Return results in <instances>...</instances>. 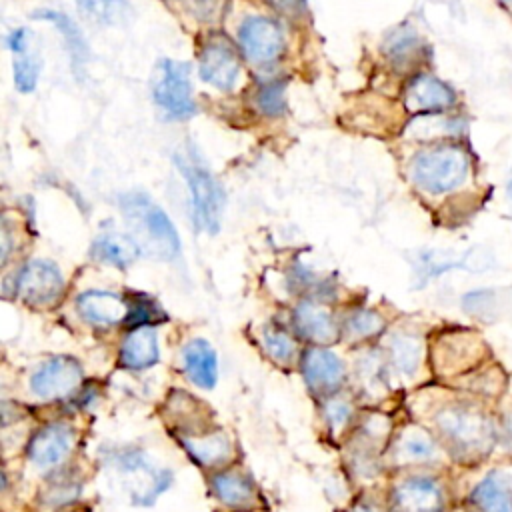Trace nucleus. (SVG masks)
I'll return each mask as SVG.
<instances>
[{
	"mask_svg": "<svg viewBox=\"0 0 512 512\" xmlns=\"http://www.w3.org/2000/svg\"><path fill=\"white\" fill-rule=\"evenodd\" d=\"M122 214L132 228V238L150 254L170 260L180 252V238L166 212L146 194L130 192L120 198Z\"/></svg>",
	"mask_w": 512,
	"mask_h": 512,
	"instance_id": "f257e3e1",
	"label": "nucleus"
},
{
	"mask_svg": "<svg viewBox=\"0 0 512 512\" xmlns=\"http://www.w3.org/2000/svg\"><path fill=\"white\" fill-rule=\"evenodd\" d=\"M412 180L428 194H446L468 178L470 156L454 144H440L422 150L412 160Z\"/></svg>",
	"mask_w": 512,
	"mask_h": 512,
	"instance_id": "f03ea898",
	"label": "nucleus"
},
{
	"mask_svg": "<svg viewBox=\"0 0 512 512\" xmlns=\"http://www.w3.org/2000/svg\"><path fill=\"white\" fill-rule=\"evenodd\" d=\"M176 164L188 182L196 226L210 234H216L220 228V218L224 208V192L218 180L210 174V170L202 162H198L194 154L180 152L176 156Z\"/></svg>",
	"mask_w": 512,
	"mask_h": 512,
	"instance_id": "7ed1b4c3",
	"label": "nucleus"
},
{
	"mask_svg": "<svg viewBox=\"0 0 512 512\" xmlns=\"http://www.w3.org/2000/svg\"><path fill=\"white\" fill-rule=\"evenodd\" d=\"M152 92L156 104L172 118H188L196 110L188 66L184 62L164 58L158 66Z\"/></svg>",
	"mask_w": 512,
	"mask_h": 512,
	"instance_id": "20e7f679",
	"label": "nucleus"
},
{
	"mask_svg": "<svg viewBox=\"0 0 512 512\" xmlns=\"http://www.w3.org/2000/svg\"><path fill=\"white\" fill-rule=\"evenodd\" d=\"M14 292L28 306H52L64 292V278L52 262L32 260L18 272Z\"/></svg>",
	"mask_w": 512,
	"mask_h": 512,
	"instance_id": "39448f33",
	"label": "nucleus"
},
{
	"mask_svg": "<svg viewBox=\"0 0 512 512\" xmlns=\"http://www.w3.org/2000/svg\"><path fill=\"white\" fill-rule=\"evenodd\" d=\"M438 426L450 444L462 452H482L490 444L488 420L470 408H448L438 416Z\"/></svg>",
	"mask_w": 512,
	"mask_h": 512,
	"instance_id": "423d86ee",
	"label": "nucleus"
},
{
	"mask_svg": "<svg viewBox=\"0 0 512 512\" xmlns=\"http://www.w3.org/2000/svg\"><path fill=\"white\" fill-rule=\"evenodd\" d=\"M200 78L218 90H230L240 76V60L234 46L224 36L208 38L198 58Z\"/></svg>",
	"mask_w": 512,
	"mask_h": 512,
	"instance_id": "0eeeda50",
	"label": "nucleus"
},
{
	"mask_svg": "<svg viewBox=\"0 0 512 512\" xmlns=\"http://www.w3.org/2000/svg\"><path fill=\"white\" fill-rule=\"evenodd\" d=\"M238 40L242 52L260 66L276 62L284 52V36L280 26L264 16L246 18L238 30Z\"/></svg>",
	"mask_w": 512,
	"mask_h": 512,
	"instance_id": "6e6552de",
	"label": "nucleus"
},
{
	"mask_svg": "<svg viewBox=\"0 0 512 512\" xmlns=\"http://www.w3.org/2000/svg\"><path fill=\"white\" fill-rule=\"evenodd\" d=\"M82 380V366L70 356H54L44 362L30 378V388L36 396L56 400L70 394Z\"/></svg>",
	"mask_w": 512,
	"mask_h": 512,
	"instance_id": "1a4fd4ad",
	"label": "nucleus"
},
{
	"mask_svg": "<svg viewBox=\"0 0 512 512\" xmlns=\"http://www.w3.org/2000/svg\"><path fill=\"white\" fill-rule=\"evenodd\" d=\"M456 104V92L436 76L418 74L404 90V106L416 114L444 112Z\"/></svg>",
	"mask_w": 512,
	"mask_h": 512,
	"instance_id": "9d476101",
	"label": "nucleus"
},
{
	"mask_svg": "<svg viewBox=\"0 0 512 512\" xmlns=\"http://www.w3.org/2000/svg\"><path fill=\"white\" fill-rule=\"evenodd\" d=\"M302 374L312 392L326 396L340 388L344 380V364L330 350L310 348L302 356Z\"/></svg>",
	"mask_w": 512,
	"mask_h": 512,
	"instance_id": "9b49d317",
	"label": "nucleus"
},
{
	"mask_svg": "<svg viewBox=\"0 0 512 512\" xmlns=\"http://www.w3.org/2000/svg\"><path fill=\"white\" fill-rule=\"evenodd\" d=\"M396 512H442L444 498L442 490L434 480L408 478L394 490Z\"/></svg>",
	"mask_w": 512,
	"mask_h": 512,
	"instance_id": "f8f14e48",
	"label": "nucleus"
},
{
	"mask_svg": "<svg viewBox=\"0 0 512 512\" xmlns=\"http://www.w3.org/2000/svg\"><path fill=\"white\" fill-rule=\"evenodd\" d=\"M76 308L80 316L94 326H110L122 320L126 322L128 316V302L122 296L106 290L82 292L76 300Z\"/></svg>",
	"mask_w": 512,
	"mask_h": 512,
	"instance_id": "ddd939ff",
	"label": "nucleus"
},
{
	"mask_svg": "<svg viewBox=\"0 0 512 512\" xmlns=\"http://www.w3.org/2000/svg\"><path fill=\"white\" fill-rule=\"evenodd\" d=\"M72 448V432L62 424H50L38 430L28 442V458L40 466H56L60 464Z\"/></svg>",
	"mask_w": 512,
	"mask_h": 512,
	"instance_id": "4468645a",
	"label": "nucleus"
},
{
	"mask_svg": "<svg viewBox=\"0 0 512 512\" xmlns=\"http://www.w3.org/2000/svg\"><path fill=\"white\" fill-rule=\"evenodd\" d=\"M160 358L156 332L150 326L134 328L126 334L120 346V364L130 370H144Z\"/></svg>",
	"mask_w": 512,
	"mask_h": 512,
	"instance_id": "2eb2a0df",
	"label": "nucleus"
},
{
	"mask_svg": "<svg viewBox=\"0 0 512 512\" xmlns=\"http://www.w3.org/2000/svg\"><path fill=\"white\" fill-rule=\"evenodd\" d=\"M182 360H184V370L188 378L200 386V388H214L218 380V360L214 348L202 340L194 338L190 340L184 350H182Z\"/></svg>",
	"mask_w": 512,
	"mask_h": 512,
	"instance_id": "dca6fc26",
	"label": "nucleus"
},
{
	"mask_svg": "<svg viewBox=\"0 0 512 512\" xmlns=\"http://www.w3.org/2000/svg\"><path fill=\"white\" fill-rule=\"evenodd\" d=\"M294 322L302 336H306L308 340L318 342V344H330L338 336L332 314L314 302H302L296 308Z\"/></svg>",
	"mask_w": 512,
	"mask_h": 512,
	"instance_id": "f3484780",
	"label": "nucleus"
},
{
	"mask_svg": "<svg viewBox=\"0 0 512 512\" xmlns=\"http://www.w3.org/2000/svg\"><path fill=\"white\" fill-rule=\"evenodd\" d=\"M140 246L132 236L108 232L94 240L92 244V258L116 268H126L138 258Z\"/></svg>",
	"mask_w": 512,
	"mask_h": 512,
	"instance_id": "a211bd4d",
	"label": "nucleus"
},
{
	"mask_svg": "<svg viewBox=\"0 0 512 512\" xmlns=\"http://www.w3.org/2000/svg\"><path fill=\"white\" fill-rule=\"evenodd\" d=\"M470 502L474 512H512V494L496 476L482 480L470 494Z\"/></svg>",
	"mask_w": 512,
	"mask_h": 512,
	"instance_id": "6ab92c4d",
	"label": "nucleus"
},
{
	"mask_svg": "<svg viewBox=\"0 0 512 512\" xmlns=\"http://www.w3.org/2000/svg\"><path fill=\"white\" fill-rule=\"evenodd\" d=\"M214 494L228 506H244L254 498V486L238 472H222L212 476Z\"/></svg>",
	"mask_w": 512,
	"mask_h": 512,
	"instance_id": "aec40b11",
	"label": "nucleus"
},
{
	"mask_svg": "<svg viewBox=\"0 0 512 512\" xmlns=\"http://www.w3.org/2000/svg\"><path fill=\"white\" fill-rule=\"evenodd\" d=\"M32 18L48 20L60 30V34L66 40V48H68L74 64H82L88 58V48H86V42L82 38L80 28L66 14H62L58 10H38V12L32 14Z\"/></svg>",
	"mask_w": 512,
	"mask_h": 512,
	"instance_id": "412c9836",
	"label": "nucleus"
},
{
	"mask_svg": "<svg viewBox=\"0 0 512 512\" xmlns=\"http://www.w3.org/2000/svg\"><path fill=\"white\" fill-rule=\"evenodd\" d=\"M386 52H388V58L398 68L410 66V64H414L418 60L420 38L412 30H408V28L396 30V34L386 44Z\"/></svg>",
	"mask_w": 512,
	"mask_h": 512,
	"instance_id": "4be33fe9",
	"label": "nucleus"
},
{
	"mask_svg": "<svg viewBox=\"0 0 512 512\" xmlns=\"http://www.w3.org/2000/svg\"><path fill=\"white\" fill-rule=\"evenodd\" d=\"M184 446L202 464H214V462L222 460L230 452L228 440L222 434H210L206 438L184 440Z\"/></svg>",
	"mask_w": 512,
	"mask_h": 512,
	"instance_id": "5701e85b",
	"label": "nucleus"
},
{
	"mask_svg": "<svg viewBox=\"0 0 512 512\" xmlns=\"http://www.w3.org/2000/svg\"><path fill=\"white\" fill-rule=\"evenodd\" d=\"M162 318H164L162 310L152 300H148L146 296H138L136 300L128 302L126 324H130V326L140 328V326H148L152 322H158Z\"/></svg>",
	"mask_w": 512,
	"mask_h": 512,
	"instance_id": "b1692460",
	"label": "nucleus"
},
{
	"mask_svg": "<svg viewBox=\"0 0 512 512\" xmlns=\"http://www.w3.org/2000/svg\"><path fill=\"white\" fill-rule=\"evenodd\" d=\"M256 104L262 114L266 116H278L286 108V98H284V82H270L262 86L256 94Z\"/></svg>",
	"mask_w": 512,
	"mask_h": 512,
	"instance_id": "393cba45",
	"label": "nucleus"
},
{
	"mask_svg": "<svg viewBox=\"0 0 512 512\" xmlns=\"http://www.w3.org/2000/svg\"><path fill=\"white\" fill-rule=\"evenodd\" d=\"M348 334L354 338H370L384 328L382 318L372 310H358L348 318Z\"/></svg>",
	"mask_w": 512,
	"mask_h": 512,
	"instance_id": "a878e982",
	"label": "nucleus"
},
{
	"mask_svg": "<svg viewBox=\"0 0 512 512\" xmlns=\"http://www.w3.org/2000/svg\"><path fill=\"white\" fill-rule=\"evenodd\" d=\"M264 348L278 362L292 360V356L296 352V344L292 342V338L286 332L276 330V328L264 330Z\"/></svg>",
	"mask_w": 512,
	"mask_h": 512,
	"instance_id": "bb28decb",
	"label": "nucleus"
},
{
	"mask_svg": "<svg viewBox=\"0 0 512 512\" xmlns=\"http://www.w3.org/2000/svg\"><path fill=\"white\" fill-rule=\"evenodd\" d=\"M392 356H394L396 366L402 372H412L416 368V364H418V358H420L418 342L414 338H408V336L394 338V342H392Z\"/></svg>",
	"mask_w": 512,
	"mask_h": 512,
	"instance_id": "cd10ccee",
	"label": "nucleus"
},
{
	"mask_svg": "<svg viewBox=\"0 0 512 512\" xmlns=\"http://www.w3.org/2000/svg\"><path fill=\"white\" fill-rule=\"evenodd\" d=\"M40 74V62L30 56H20L14 62V84L20 92H32Z\"/></svg>",
	"mask_w": 512,
	"mask_h": 512,
	"instance_id": "c85d7f7f",
	"label": "nucleus"
},
{
	"mask_svg": "<svg viewBox=\"0 0 512 512\" xmlns=\"http://www.w3.org/2000/svg\"><path fill=\"white\" fill-rule=\"evenodd\" d=\"M402 452L410 458H428L432 456L434 452V444L432 440L420 432V430H410L404 438H402V444H400Z\"/></svg>",
	"mask_w": 512,
	"mask_h": 512,
	"instance_id": "c756f323",
	"label": "nucleus"
},
{
	"mask_svg": "<svg viewBox=\"0 0 512 512\" xmlns=\"http://www.w3.org/2000/svg\"><path fill=\"white\" fill-rule=\"evenodd\" d=\"M326 416H328V420L332 422V426L338 428V426H342V424L348 420V416H350V406H348L344 400H332V402L326 406Z\"/></svg>",
	"mask_w": 512,
	"mask_h": 512,
	"instance_id": "7c9ffc66",
	"label": "nucleus"
},
{
	"mask_svg": "<svg viewBox=\"0 0 512 512\" xmlns=\"http://www.w3.org/2000/svg\"><path fill=\"white\" fill-rule=\"evenodd\" d=\"M26 36H28V30H26V28L14 30V32L8 36V40H6L8 48H10L14 54H22L24 48H26V42H28Z\"/></svg>",
	"mask_w": 512,
	"mask_h": 512,
	"instance_id": "2f4dec72",
	"label": "nucleus"
},
{
	"mask_svg": "<svg viewBox=\"0 0 512 512\" xmlns=\"http://www.w3.org/2000/svg\"><path fill=\"white\" fill-rule=\"evenodd\" d=\"M264 2L284 14H296L304 6V0H264Z\"/></svg>",
	"mask_w": 512,
	"mask_h": 512,
	"instance_id": "473e14b6",
	"label": "nucleus"
},
{
	"mask_svg": "<svg viewBox=\"0 0 512 512\" xmlns=\"http://www.w3.org/2000/svg\"><path fill=\"white\" fill-rule=\"evenodd\" d=\"M352 512H376V510H372L370 506H356Z\"/></svg>",
	"mask_w": 512,
	"mask_h": 512,
	"instance_id": "72a5a7b5",
	"label": "nucleus"
},
{
	"mask_svg": "<svg viewBox=\"0 0 512 512\" xmlns=\"http://www.w3.org/2000/svg\"><path fill=\"white\" fill-rule=\"evenodd\" d=\"M500 2H504V4H512V0H500Z\"/></svg>",
	"mask_w": 512,
	"mask_h": 512,
	"instance_id": "f704fd0d",
	"label": "nucleus"
}]
</instances>
